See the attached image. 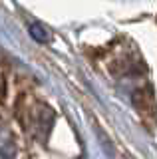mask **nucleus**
<instances>
[{"instance_id": "nucleus-1", "label": "nucleus", "mask_w": 157, "mask_h": 159, "mask_svg": "<svg viewBox=\"0 0 157 159\" xmlns=\"http://www.w3.org/2000/svg\"><path fill=\"white\" fill-rule=\"evenodd\" d=\"M133 103L135 107L139 109L141 117L149 119V121H155L157 119V107H155V99H153V93L149 92V89H143L139 88L137 92L133 93Z\"/></svg>"}, {"instance_id": "nucleus-2", "label": "nucleus", "mask_w": 157, "mask_h": 159, "mask_svg": "<svg viewBox=\"0 0 157 159\" xmlns=\"http://www.w3.org/2000/svg\"><path fill=\"white\" fill-rule=\"evenodd\" d=\"M16 145L12 141V135L4 127H0V159H14Z\"/></svg>"}, {"instance_id": "nucleus-3", "label": "nucleus", "mask_w": 157, "mask_h": 159, "mask_svg": "<svg viewBox=\"0 0 157 159\" xmlns=\"http://www.w3.org/2000/svg\"><path fill=\"white\" fill-rule=\"evenodd\" d=\"M30 36L36 40V42H48V40H50V34H48L46 28L40 26V24H32L30 26Z\"/></svg>"}]
</instances>
